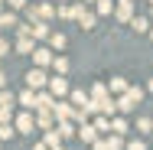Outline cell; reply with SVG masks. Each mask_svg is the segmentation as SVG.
Here are the masks:
<instances>
[{
  "instance_id": "1",
  "label": "cell",
  "mask_w": 153,
  "mask_h": 150,
  "mask_svg": "<svg viewBox=\"0 0 153 150\" xmlns=\"http://www.w3.org/2000/svg\"><path fill=\"white\" fill-rule=\"evenodd\" d=\"M26 85H30V88H42V85H46V72H42V69H30V72H26Z\"/></svg>"
},
{
  "instance_id": "2",
  "label": "cell",
  "mask_w": 153,
  "mask_h": 150,
  "mask_svg": "<svg viewBox=\"0 0 153 150\" xmlns=\"http://www.w3.org/2000/svg\"><path fill=\"white\" fill-rule=\"evenodd\" d=\"M16 131H20V134H33V131H36V121H33L30 114H20V118H16Z\"/></svg>"
},
{
  "instance_id": "3",
  "label": "cell",
  "mask_w": 153,
  "mask_h": 150,
  "mask_svg": "<svg viewBox=\"0 0 153 150\" xmlns=\"http://www.w3.org/2000/svg\"><path fill=\"white\" fill-rule=\"evenodd\" d=\"M78 137H82L85 144H94V140H98V137H94V127H91V124H82V127H78Z\"/></svg>"
},
{
  "instance_id": "4",
  "label": "cell",
  "mask_w": 153,
  "mask_h": 150,
  "mask_svg": "<svg viewBox=\"0 0 153 150\" xmlns=\"http://www.w3.org/2000/svg\"><path fill=\"white\" fill-rule=\"evenodd\" d=\"M33 59H36V65H49V62H56L49 49H36V52H33Z\"/></svg>"
},
{
  "instance_id": "5",
  "label": "cell",
  "mask_w": 153,
  "mask_h": 150,
  "mask_svg": "<svg viewBox=\"0 0 153 150\" xmlns=\"http://www.w3.org/2000/svg\"><path fill=\"white\" fill-rule=\"evenodd\" d=\"M49 88H52V95H65V91H68V82H65V78H52V82H49Z\"/></svg>"
},
{
  "instance_id": "6",
  "label": "cell",
  "mask_w": 153,
  "mask_h": 150,
  "mask_svg": "<svg viewBox=\"0 0 153 150\" xmlns=\"http://www.w3.org/2000/svg\"><path fill=\"white\" fill-rule=\"evenodd\" d=\"M16 52H36V49H33V39H30V36H20V39H16Z\"/></svg>"
},
{
  "instance_id": "7",
  "label": "cell",
  "mask_w": 153,
  "mask_h": 150,
  "mask_svg": "<svg viewBox=\"0 0 153 150\" xmlns=\"http://www.w3.org/2000/svg\"><path fill=\"white\" fill-rule=\"evenodd\" d=\"M78 23H82V30H91L94 26V13H85V10H82V13H78Z\"/></svg>"
},
{
  "instance_id": "8",
  "label": "cell",
  "mask_w": 153,
  "mask_h": 150,
  "mask_svg": "<svg viewBox=\"0 0 153 150\" xmlns=\"http://www.w3.org/2000/svg\"><path fill=\"white\" fill-rule=\"evenodd\" d=\"M20 104H23V108H33V111H36V95H33V91H23V95H20Z\"/></svg>"
},
{
  "instance_id": "9",
  "label": "cell",
  "mask_w": 153,
  "mask_h": 150,
  "mask_svg": "<svg viewBox=\"0 0 153 150\" xmlns=\"http://www.w3.org/2000/svg\"><path fill=\"white\" fill-rule=\"evenodd\" d=\"M130 10H134V0H121V10H117V16H121V20H127V16H130Z\"/></svg>"
},
{
  "instance_id": "10",
  "label": "cell",
  "mask_w": 153,
  "mask_h": 150,
  "mask_svg": "<svg viewBox=\"0 0 153 150\" xmlns=\"http://www.w3.org/2000/svg\"><path fill=\"white\" fill-rule=\"evenodd\" d=\"M0 108H3V111H13V95H10V91L0 95Z\"/></svg>"
},
{
  "instance_id": "11",
  "label": "cell",
  "mask_w": 153,
  "mask_h": 150,
  "mask_svg": "<svg viewBox=\"0 0 153 150\" xmlns=\"http://www.w3.org/2000/svg\"><path fill=\"white\" fill-rule=\"evenodd\" d=\"M33 36L46 39V36H49V26H46V23H33Z\"/></svg>"
},
{
  "instance_id": "12",
  "label": "cell",
  "mask_w": 153,
  "mask_h": 150,
  "mask_svg": "<svg viewBox=\"0 0 153 150\" xmlns=\"http://www.w3.org/2000/svg\"><path fill=\"white\" fill-rule=\"evenodd\" d=\"M130 26H134V30H137V33H147V30H150V23H147L143 16H137V20H134Z\"/></svg>"
},
{
  "instance_id": "13",
  "label": "cell",
  "mask_w": 153,
  "mask_h": 150,
  "mask_svg": "<svg viewBox=\"0 0 153 150\" xmlns=\"http://www.w3.org/2000/svg\"><path fill=\"white\" fill-rule=\"evenodd\" d=\"M72 134H75V127H72L68 121H62L59 124V137H72Z\"/></svg>"
},
{
  "instance_id": "14",
  "label": "cell",
  "mask_w": 153,
  "mask_h": 150,
  "mask_svg": "<svg viewBox=\"0 0 153 150\" xmlns=\"http://www.w3.org/2000/svg\"><path fill=\"white\" fill-rule=\"evenodd\" d=\"M56 114H59V118L65 121V118H72V108H68V104H62V101H59V104H56Z\"/></svg>"
},
{
  "instance_id": "15",
  "label": "cell",
  "mask_w": 153,
  "mask_h": 150,
  "mask_svg": "<svg viewBox=\"0 0 153 150\" xmlns=\"http://www.w3.org/2000/svg\"><path fill=\"white\" fill-rule=\"evenodd\" d=\"M49 39H52V46H56V49H65V36H62V33H52Z\"/></svg>"
},
{
  "instance_id": "16",
  "label": "cell",
  "mask_w": 153,
  "mask_h": 150,
  "mask_svg": "<svg viewBox=\"0 0 153 150\" xmlns=\"http://www.w3.org/2000/svg\"><path fill=\"white\" fill-rule=\"evenodd\" d=\"M52 65H56V72H59V75H65V72H68V59H56Z\"/></svg>"
},
{
  "instance_id": "17",
  "label": "cell",
  "mask_w": 153,
  "mask_h": 150,
  "mask_svg": "<svg viewBox=\"0 0 153 150\" xmlns=\"http://www.w3.org/2000/svg\"><path fill=\"white\" fill-rule=\"evenodd\" d=\"M0 26H16V16H13V13H3V16H0Z\"/></svg>"
},
{
  "instance_id": "18",
  "label": "cell",
  "mask_w": 153,
  "mask_h": 150,
  "mask_svg": "<svg viewBox=\"0 0 153 150\" xmlns=\"http://www.w3.org/2000/svg\"><path fill=\"white\" fill-rule=\"evenodd\" d=\"M13 137V127L10 124H0V140H10Z\"/></svg>"
},
{
  "instance_id": "19",
  "label": "cell",
  "mask_w": 153,
  "mask_h": 150,
  "mask_svg": "<svg viewBox=\"0 0 153 150\" xmlns=\"http://www.w3.org/2000/svg\"><path fill=\"white\" fill-rule=\"evenodd\" d=\"M111 88H114V91H124V88H127V82H124V78H111Z\"/></svg>"
},
{
  "instance_id": "20",
  "label": "cell",
  "mask_w": 153,
  "mask_h": 150,
  "mask_svg": "<svg viewBox=\"0 0 153 150\" xmlns=\"http://www.w3.org/2000/svg\"><path fill=\"white\" fill-rule=\"evenodd\" d=\"M98 13H101V16L111 13V0H101V3H98Z\"/></svg>"
},
{
  "instance_id": "21",
  "label": "cell",
  "mask_w": 153,
  "mask_h": 150,
  "mask_svg": "<svg viewBox=\"0 0 153 150\" xmlns=\"http://www.w3.org/2000/svg\"><path fill=\"white\" fill-rule=\"evenodd\" d=\"M108 127H111L108 118H98V121H94V131H108Z\"/></svg>"
},
{
  "instance_id": "22",
  "label": "cell",
  "mask_w": 153,
  "mask_h": 150,
  "mask_svg": "<svg viewBox=\"0 0 153 150\" xmlns=\"http://www.w3.org/2000/svg\"><path fill=\"white\" fill-rule=\"evenodd\" d=\"M49 124H52V118H49V111H42V114H39V127H49Z\"/></svg>"
},
{
  "instance_id": "23",
  "label": "cell",
  "mask_w": 153,
  "mask_h": 150,
  "mask_svg": "<svg viewBox=\"0 0 153 150\" xmlns=\"http://www.w3.org/2000/svg\"><path fill=\"white\" fill-rule=\"evenodd\" d=\"M121 147V137H108V150H117Z\"/></svg>"
},
{
  "instance_id": "24",
  "label": "cell",
  "mask_w": 153,
  "mask_h": 150,
  "mask_svg": "<svg viewBox=\"0 0 153 150\" xmlns=\"http://www.w3.org/2000/svg\"><path fill=\"white\" fill-rule=\"evenodd\" d=\"M7 52H10V43H7V39H0V56H7Z\"/></svg>"
},
{
  "instance_id": "25",
  "label": "cell",
  "mask_w": 153,
  "mask_h": 150,
  "mask_svg": "<svg viewBox=\"0 0 153 150\" xmlns=\"http://www.w3.org/2000/svg\"><path fill=\"white\" fill-rule=\"evenodd\" d=\"M127 150H147V147H143L140 140H134V144H127Z\"/></svg>"
},
{
  "instance_id": "26",
  "label": "cell",
  "mask_w": 153,
  "mask_h": 150,
  "mask_svg": "<svg viewBox=\"0 0 153 150\" xmlns=\"http://www.w3.org/2000/svg\"><path fill=\"white\" fill-rule=\"evenodd\" d=\"M10 7H13V10H20V7H26V0H10Z\"/></svg>"
},
{
  "instance_id": "27",
  "label": "cell",
  "mask_w": 153,
  "mask_h": 150,
  "mask_svg": "<svg viewBox=\"0 0 153 150\" xmlns=\"http://www.w3.org/2000/svg\"><path fill=\"white\" fill-rule=\"evenodd\" d=\"M3 82H7V78H3V72H0V88H3Z\"/></svg>"
},
{
  "instance_id": "28",
  "label": "cell",
  "mask_w": 153,
  "mask_h": 150,
  "mask_svg": "<svg viewBox=\"0 0 153 150\" xmlns=\"http://www.w3.org/2000/svg\"><path fill=\"white\" fill-rule=\"evenodd\" d=\"M150 91H153V82H150Z\"/></svg>"
},
{
  "instance_id": "29",
  "label": "cell",
  "mask_w": 153,
  "mask_h": 150,
  "mask_svg": "<svg viewBox=\"0 0 153 150\" xmlns=\"http://www.w3.org/2000/svg\"><path fill=\"white\" fill-rule=\"evenodd\" d=\"M150 39H153V33H150Z\"/></svg>"
},
{
  "instance_id": "30",
  "label": "cell",
  "mask_w": 153,
  "mask_h": 150,
  "mask_svg": "<svg viewBox=\"0 0 153 150\" xmlns=\"http://www.w3.org/2000/svg\"><path fill=\"white\" fill-rule=\"evenodd\" d=\"M0 30H3V26H0Z\"/></svg>"
},
{
  "instance_id": "31",
  "label": "cell",
  "mask_w": 153,
  "mask_h": 150,
  "mask_svg": "<svg viewBox=\"0 0 153 150\" xmlns=\"http://www.w3.org/2000/svg\"><path fill=\"white\" fill-rule=\"evenodd\" d=\"M0 3H3V0H0Z\"/></svg>"
},
{
  "instance_id": "32",
  "label": "cell",
  "mask_w": 153,
  "mask_h": 150,
  "mask_svg": "<svg viewBox=\"0 0 153 150\" xmlns=\"http://www.w3.org/2000/svg\"><path fill=\"white\" fill-rule=\"evenodd\" d=\"M150 3H153V0H150Z\"/></svg>"
}]
</instances>
